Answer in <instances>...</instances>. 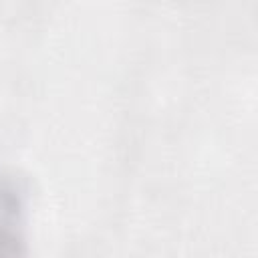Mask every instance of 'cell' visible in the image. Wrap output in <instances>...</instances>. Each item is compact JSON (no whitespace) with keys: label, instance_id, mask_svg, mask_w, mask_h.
Wrapping results in <instances>:
<instances>
[{"label":"cell","instance_id":"6da1fadb","mask_svg":"<svg viewBox=\"0 0 258 258\" xmlns=\"http://www.w3.org/2000/svg\"><path fill=\"white\" fill-rule=\"evenodd\" d=\"M16 218L0 216V258H26L24 238L12 228Z\"/></svg>","mask_w":258,"mask_h":258}]
</instances>
